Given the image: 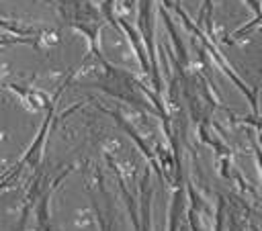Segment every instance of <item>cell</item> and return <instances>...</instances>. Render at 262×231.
Returning a JSON list of instances; mask_svg holds the SVG:
<instances>
[{
  "mask_svg": "<svg viewBox=\"0 0 262 231\" xmlns=\"http://www.w3.org/2000/svg\"><path fill=\"white\" fill-rule=\"evenodd\" d=\"M223 211H225V202L219 200V206H217V225H215V231H221L223 229Z\"/></svg>",
  "mask_w": 262,
  "mask_h": 231,
  "instance_id": "30bf717a",
  "label": "cell"
},
{
  "mask_svg": "<svg viewBox=\"0 0 262 231\" xmlns=\"http://www.w3.org/2000/svg\"><path fill=\"white\" fill-rule=\"evenodd\" d=\"M160 14H162V18H164V25H166V29H168V35H170V39H172L176 51H178V65L182 63V65L186 67V65H188V53H186V49H184V43H182L178 31H176V27H174V22H172L168 10H166L162 4H160Z\"/></svg>",
  "mask_w": 262,
  "mask_h": 231,
  "instance_id": "5b68a950",
  "label": "cell"
},
{
  "mask_svg": "<svg viewBox=\"0 0 262 231\" xmlns=\"http://www.w3.org/2000/svg\"><path fill=\"white\" fill-rule=\"evenodd\" d=\"M117 25H119V29L125 31V35H127V39H129V43H131V47H133V51H135V55H137V59L141 63V70L145 74H149L151 67H149V59H147V53H145V47H143V41H141L139 33L121 16H117Z\"/></svg>",
  "mask_w": 262,
  "mask_h": 231,
  "instance_id": "3957f363",
  "label": "cell"
},
{
  "mask_svg": "<svg viewBox=\"0 0 262 231\" xmlns=\"http://www.w3.org/2000/svg\"><path fill=\"white\" fill-rule=\"evenodd\" d=\"M246 4L254 10V14H260V0H246Z\"/></svg>",
  "mask_w": 262,
  "mask_h": 231,
  "instance_id": "8fae6325",
  "label": "cell"
},
{
  "mask_svg": "<svg viewBox=\"0 0 262 231\" xmlns=\"http://www.w3.org/2000/svg\"><path fill=\"white\" fill-rule=\"evenodd\" d=\"M104 112H108V114L115 119V123H117V125H119V127H121V129H123V131H125V133H127V135H129V137L135 141V143H137V147H139V149H141V153H143V155H145V157H147V159L154 164V168H158L156 157H154V151H151V149H149V145H147V143H145V141H143V139L137 135V131H135V129H133V127H131V125H129V123H127V121H125V119H123V117H121L117 110H104Z\"/></svg>",
  "mask_w": 262,
  "mask_h": 231,
  "instance_id": "277c9868",
  "label": "cell"
},
{
  "mask_svg": "<svg viewBox=\"0 0 262 231\" xmlns=\"http://www.w3.org/2000/svg\"><path fill=\"white\" fill-rule=\"evenodd\" d=\"M258 25H260V14H256V16L252 18V22H250V25H244L242 29H237V31L233 33V37H231V39H225V41H237V39H242L246 33H250L252 29H256Z\"/></svg>",
  "mask_w": 262,
  "mask_h": 231,
  "instance_id": "9c48e42d",
  "label": "cell"
},
{
  "mask_svg": "<svg viewBox=\"0 0 262 231\" xmlns=\"http://www.w3.org/2000/svg\"><path fill=\"white\" fill-rule=\"evenodd\" d=\"M57 8L68 25L100 20L98 6L92 0H57Z\"/></svg>",
  "mask_w": 262,
  "mask_h": 231,
  "instance_id": "7a4b0ae2",
  "label": "cell"
},
{
  "mask_svg": "<svg viewBox=\"0 0 262 231\" xmlns=\"http://www.w3.org/2000/svg\"><path fill=\"white\" fill-rule=\"evenodd\" d=\"M180 198H182L180 196V190H176L174 200H172V206H170V231H176V221H178V213H180V204H182Z\"/></svg>",
  "mask_w": 262,
  "mask_h": 231,
  "instance_id": "52a82bcc",
  "label": "cell"
},
{
  "mask_svg": "<svg viewBox=\"0 0 262 231\" xmlns=\"http://www.w3.org/2000/svg\"><path fill=\"white\" fill-rule=\"evenodd\" d=\"M203 20L207 27V33H213V0H203Z\"/></svg>",
  "mask_w": 262,
  "mask_h": 231,
  "instance_id": "ba28073f",
  "label": "cell"
},
{
  "mask_svg": "<svg viewBox=\"0 0 262 231\" xmlns=\"http://www.w3.org/2000/svg\"><path fill=\"white\" fill-rule=\"evenodd\" d=\"M0 31L8 33V35H16V37H43L47 31L45 29H33V27H25L6 18H0Z\"/></svg>",
  "mask_w": 262,
  "mask_h": 231,
  "instance_id": "8992f818",
  "label": "cell"
},
{
  "mask_svg": "<svg viewBox=\"0 0 262 231\" xmlns=\"http://www.w3.org/2000/svg\"><path fill=\"white\" fill-rule=\"evenodd\" d=\"M151 2L154 0H139V12H137V25H139V37L143 41L147 59H149V76L156 86V94L162 92V78L156 57V39H154V16H151Z\"/></svg>",
  "mask_w": 262,
  "mask_h": 231,
  "instance_id": "6da1fadb",
  "label": "cell"
}]
</instances>
